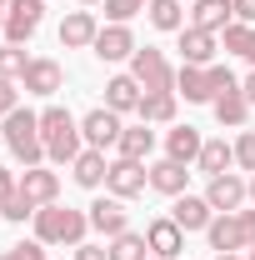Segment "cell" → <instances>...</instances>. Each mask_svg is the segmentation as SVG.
Masks as SVG:
<instances>
[{
  "mask_svg": "<svg viewBox=\"0 0 255 260\" xmlns=\"http://www.w3.org/2000/svg\"><path fill=\"white\" fill-rule=\"evenodd\" d=\"M240 225H245V245H255V210H235Z\"/></svg>",
  "mask_w": 255,
  "mask_h": 260,
  "instance_id": "41",
  "label": "cell"
},
{
  "mask_svg": "<svg viewBox=\"0 0 255 260\" xmlns=\"http://www.w3.org/2000/svg\"><path fill=\"white\" fill-rule=\"evenodd\" d=\"M75 260H110V250H100V245H75Z\"/></svg>",
  "mask_w": 255,
  "mask_h": 260,
  "instance_id": "39",
  "label": "cell"
},
{
  "mask_svg": "<svg viewBox=\"0 0 255 260\" xmlns=\"http://www.w3.org/2000/svg\"><path fill=\"white\" fill-rule=\"evenodd\" d=\"M230 20H235L230 0H195V10H190V25L195 30H210V35H220Z\"/></svg>",
  "mask_w": 255,
  "mask_h": 260,
  "instance_id": "19",
  "label": "cell"
},
{
  "mask_svg": "<svg viewBox=\"0 0 255 260\" xmlns=\"http://www.w3.org/2000/svg\"><path fill=\"white\" fill-rule=\"evenodd\" d=\"M40 140H45V160L50 165H70L80 155V125H75V115L65 110V105H45L40 110Z\"/></svg>",
  "mask_w": 255,
  "mask_h": 260,
  "instance_id": "2",
  "label": "cell"
},
{
  "mask_svg": "<svg viewBox=\"0 0 255 260\" xmlns=\"http://www.w3.org/2000/svg\"><path fill=\"white\" fill-rule=\"evenodd\" d=\"M200 145H205V140H200V130H195V125H175L170 135H165V155L180 160V165H190L195 155H200Z\"/></svg>",
  "mask_w": 255,
  "mask_h": 260,
  "instance_id": "24",
  "label": "cell"
},
{
  "mask_svg": "<svg viewBox=\"0 0 255 260\" xmlns=\"http://www.w3.org/2000/svg\"><path fill=\"white\" fill-rule=\"evenodd\" d=\"M145 15H150L155 30H175V35L185 30V10H180V0H150Z\"/></svg>",
  "mask_w": 255,
  "mask_h": 260,
  "instance_id": "27",
  "label": "cell"
},
{
  "mask_svg": "<svg viewBox=\"0 0 255 260\" xmlns=\"http://www.w3.org/2000/svg\"><path fill=\"white\" fill-rule=\"evenodd\" d=\"M150 185V170H145V160H110V170H105V190L115 195V200H135V195Z\"/></svg>",
  "mask_w": 255,
  "mask_h": 260,
  "instance_id": "6",
  "label": "cell"
},
{
  "mask_svg": "<svg viewBox=\"0 0 255 260\" xmlns=\"http://www.w3.org/2000/svg\"><path fill=\"white\" fill-rule=\"evenodd\" d=\"M80 5H100V0H80Z\"/></svg>",
  "mask_w": 255,
  "mask_h": 260,
  "instance_id": "47",
  "label": "cell"
},
{
  "mask_svg": "<svg viewBox=\"0 0 255 260\" xmlns=\"http://www.w3.org/2000/svg\"><path fill=\"white\" fill-rule=\"evenodd\" d=\"M230 10H235L240 25H255V0H230Z\"/></svg>",
  "mask_w": 255,
  "mask_h": 260,
  "instance_id": "38",
  "label": "cell"
},
{
  "mask_svg": "<svg viewBox=\"0 0 255 260\" xmlns=\"http://www.w3.org/2000/svg\"><path fill=\"white\" fill-rule=\"evenodd\" d=\"M205 200H210V210H215V215H235V210L250 200V180H240L235 170H225V175H210V185H205Z\"/></svg>",
  "mask_w": 255,
  "mask_h": 260,
  "instance_id": "5",
  "label": "cell"
},
{
  "mask_svg": "<svg viewBox=\"0 0 255 260\" xmlns=\"http://www.w3.org/2000/svg\"><path fill=\"white\" fill-rule=\"evenodd\" d=\"M35 210H40V205H35L30 195H5V200H0V215H5V220H10V225H25V220H35Z\"/></svg>",
  "mask_w": 255,
  "mask_h": 260,
  "instance_id": "31",
  "label": "cell"
},
{
  "mask_svg": "<svg viewBox=\"0 0 255 260\" xmlns=\"http://www.w3.org/2000/svg\"><path fill=\"white\" fill-rule=\"evenodd\" d=\"M175 95H185L190 105H215L210 70H205V65H180V70H175Z\"/></svg>",
  "mask_w": 255,
  "mask_h": 260,
  "instance_id": "14",
  "label": "cell"
},
{
  "mask_svg": "<svg viewBox=\"0 0 255 260\" xmlns=\"http://www.w3.org/2000/svg\"><path fill=\"white\" fill-rule=\"evenodd\" d=\"M80 135H85L90 150H110V145H120L125 125H120V115H115L110 105H100V110H90V115L80 120Z\"/></svg>",
  "mask_w": 255,
  "mask_h": 260,
  "instance_id": "8",
  "label": "cell"
},
{
  "mask_svg": "<svg viewBox=\"0 0 255 260\" xmlns=\"http://www.w3.org/2000/svg\"><path fill=\"white\" fill-rule=\"evenodd\" d=\"M60 65L45 60V55H30V65H25V75H20V85H25V95H55L60 90Z\"/></svg>",
  "mask_w": 255,
  "mask_h": 260,
  "instance_id": "13",
  "label": "cell"
},
{
  "mask_svg": "<svg viewBox=\"0 0 255 260\" xmlns=\"http://www.w3.org/2000/svg\"><path fill=\"white\" fill-rule=\"evenodd\" d=\"M95 35H100V25H95L90 10H70L60 20V45L65 50H85V45H95Z\"/></svg>",
  "mask_w": 255,
  "mask_h": 260,
  "instance_id": "16",
  "label": "cell"
},
{
  "mask_svg": "<svg viewBox=\"0 0 255 260\" xmlns=\"http://www.w3.org/2000/svg\"><path fill=\"white\" fill-rule=\"evenodd\" d=\"M0 30H5V10H0Z\"/></svg>",
  "mask_w": 255,
  "mask_h": 260,
  "instance_id": "46",
  "label": "cell"
},
{
  "mask_svg": "<svg viewBox=\"0 0 255 260\" xmlns=\"http://www.w3.org/2000/svg\"><path fill=\"white\" fill-rule=\"evenodd\" d=\"M180 55H185V65H215V35L185 25L180 30Z\"/></svg>",
  "mask_w": 255,
  "mask_h": 260,
  "instance_id": "23",
  "label": "cell"
},
{
  "mask_svg": "<svg viewBox=\"0 0 255 260\" xmlns=\"http://www.w3.org/2000/svg\"><path fill=\"white\" fill-rule=\"evenodd\" d=\"M205 70H210V90H215V95H230V90H240V80H235L225 65H205Z\"/></svg>",
  "mask_w": 255,
  "mask_h": 260,
  "instance_id": "35",
  "label": "cell"
},
{
  "mask_svg": "<svg viewBox=\"0 0 255 260\" xmlns=\"http://www.w3.org/2000/svg\"><path fill=\"white\" fill-rule=\"evenodd\" d=\"M145 10V0H105V15H110V25H125Z\"/></svg>",
  "mask_w": 255,
  "mask_h": 260,
  "instance_id": "33",
  "label": "cell"
},
{
  "mask_svg": "<svg viewBox=\"0 0 255 260\" xmlns=\"http://www.w3.org/2000/svg\"><path fill=\"white\" fill-rule=\"evenodd\" d=\"M85 215H90V230H100L105 240H115V235L130 230V210H125V200H115V195H100Z\"/></svg>",
  "mask_w": 255,
  "mask_h": 260,
  "instance_id": "9",
  "label": "cell"
},
{
  "mask_svg": "<svg viewBox=\"0 0 255 260\" xmlns=\"http://www.w3.org/2000/svg\"><path fill=\"white\" fill-rule=\"evenodd\" d=\"M95 50L100 60H130L140 45H135V35H130V25H100V35H95Z\"/></svg>",
  "mask_w": 255,
  "mask_h": 260,
  "instance_id": "15",
  "label": "cell"
},
{
  "mask_svg": "<svg viewBox=\"0 0 255 260\" xmlns=\"http://www.w3.org/2000/svg\"><path fill=\"white\" fill-rule=\"evenodd\" d=\"M70 170H75V185L100 190V185H105V170H110V160H105V150H80V155L70 160Z\"/></svg>",
  "mask_w": 255,
  "mask_h": 260,
  "instance_id": "21",
  "label": "cell"
},
{
  "mask_svg": "<svg viewBox=\"0 0 255 260\" xmlns=\"http://www.w3.org/2000/svg\"><path fill=\"white\" fill-rule=\"evenodd\" d=\"M20 195H30L35 205H55V200H60V175L45 170V165H30V170L20 175Z\"/></svg>",
  "mask_w": 255,
  "mask_h": 260,
  "instance_id": "17",
  "label": "cell"
},
{
  "mask_svg": "<svg viewBox=\"0 0 255 260\" xmlns=\"http://www.w3.org/2000/svg\"><path fill=\"white\" fill-rule=\"evenodd\" d=\"M220 35H225V50H230V55H245V60L255 65V25H240V20H230Z\"/></svg>",
  "mask_w": 255,
  "mask_h": 260,
  "instance_id": "29",
  "label": "cell"
},
{
  "mask_svg": "<svg viewBox=\"0 0 255 260\" xmlns=\"http://www.w3.org/2000/svg\"><path fill=\"white\" fill-rule=\"evenodd\" d=\"M145 5H150V0H145Z\"/></svg>",
  "mask_w": 255,
  "mask_h": 260,
  "instance_id": "50",
  "label": "cell"
},
{
  "mask_svg": "<svg viewBox=\"0 0 255 260\" xmlns=\"http://www.w3.org/2000/svg\"><path fill=\"white\" fill-rule=\"evenodd\" d=\"M25 65H30V55H25L20 45H0V75H5V80H20Z\"/></svg>",
  "mask_w": 255,
  "mask_h": 260,
  "instance_id": "32",
  "label": "cell"
},
{
  "mask_svg": "<svg viewBox=\"0 0 255 260\" xmlns=\"http://www.w3.org/2000/svg\"><path fill=\"white\" fill-rule=\"evenodd\" d=\"M15 105H20V90H15V80H5V75H0V120H5Z\"/></svg>",
  "mask_w": 255,
  "mask_h": 260,
  "instance_id": "36",
  "label": "cell"
},
{
  "mask_svg": "<svg viewBox=\"0 0 255 260\" xmlns=\"http://www.w3.org/2000/svg\"><path fill=\"white\" fill-rule=\"evenodd\" d=\"M0 260H15V255H10V250H5V255H0Z\"/></svg>",
  "mask_w": 255,
  "mask_h": 260,
  "instance_id": "48",
  "label": "cell"
},
{
  "mask_svg": "<svg viewBox=\"0 0 255 260\" xmlns=\"http://www.w3.org/2000/svg\"><path fill=\"white\" fill-rule=\"evenodd\" d=\"M250 205H255V175H250Z\"/></svg>",
  "mask_w": 255,
  "mask_h": 260,
  "instance_id": "43",
  "label": "cell"
},
{
  "mask_svg": "<svg viewBox=\"0 0 255 260\" xmlns=\"http://www.w3.org/2000/svg\"><path fill=\"white\" fill-rule=\"evenodd\" d=\"M45 20V0H10L5 10V45H25Z\"/></svg>",
  "mask_w": 255,
  "mask_h": 260,
  "instance_id": "7",
  "label": "cell"
},
{
  "mask_svg": "<svg viewBox=\"0 0 255 260\" xmlns=\"http://www.w3.org/2000/svg\"><path fill=\"white\" fill-rule=\"evenodd\" d=\"M145 245H150L155 260H180V250H185V230L175 225L170 215H160V220L145 225Z\"/></svg>",
  "mask_w": 255,
  "mask_h": 260,
  "instance_id": "10",
  "label": "cell"
},
{
  "mask_svg": "<svg viewBox=\"0 0 255 260\" xmlns=\"http://www.w3.org/2000/svg\"><path fill=\"white\" fill-rule=\"evenodd\" d=\"M170 220L190 235V230H205V225H210V220H215V210H210V200H205V195H175Z\"/></svg>",
  "mask_w": 255,
  "mask_h": 260,
  "instance_id": "12",
  "label": "cell"
},
{
  "mask_svg": "<svg viewBox=\"0 0 255 260\" xmlns=\"http://www.w3.org/2000/svg\"><path fill=\"white\" fill-rule=\"evenodd\" d=\"M215 260H240V255H215Z\"/></svg>",
  "mask_w": 255,
  "mask_h": 260,
  "instance_id": "44",
  "label": "cell"
},
{
  "mask_svg": "<svg viewBox=\"0 0 255 260\" xmlns=\"http://www.w3.org/2000/svg\"><path fill=\"white\" fill-rule=\"evenodd\" d=\"M140 80L135 75H115V80H105V105L115 110V115H130V110H140Z\"/></svg>",
  "mask_w": 255,
  "mask_h": 260,
  "instance_id": "18",
  "label": "cell"
},
{
  "mask_svg": "<svg viewBox=\"0 0 255 260\" xmlns=\"http://www.w3.org/2000/svg\"><path fill=\"white\" fill-rule=\"evenodd\" d=\"M15 190H20V180H15V175L0 165V200H5V195H15Z\"/></svg>",
  "mask_w": 255,
  "mask_h": 260,
  "instance_id": "40",
  "label": "cell"
},
{
  "mask_svg": "<svg viewBox=\"0 0 255 260\" xmlns=\"http://www.w3.org/2000/svg\"><path fill=\"white\" fill-rule=\"evenodd\" d=\"M205 240H210L215 255H235V250H245V225H240V215H215V220L205 225Z\"/></svg>",
  "mask_w": 255,
  "mask_h": 260,
  "instance_id": "11",
  "label": "cell"
},
{
  "mask_svg": "<svg viewBox=\"0 0 255 260\" xmlns=\"http://www.w3.org/2000/svg\"><path fill=\"white\" fill-rule=\"evenodd\" d=\"M0 140L10 145V155L25 165V170H30V165H45V140H40V115H35V110H20V105H15V110L5 115Z\"/></svg>",
  "mask_w": 255,
  "mask_h": 260,
  "instance_id": "3",
  "label": "cell"
},
{
  "mask_svg": "<svg viewBox=\"0 0 255 260\" xmlns=\"http://www.w3.org/2000/svg\"><path fill=\"white\" fill-rule=\"evenodd\" d=\"M235 165L255 175V130H240V140H235Z\"/></svg>",
  "mask_w": 255,
  "mask_h": 260,
  "instance_id": "34",
  "label": "cell"
},
{
  "mask_svg": "<svg viewBox=\"0 0 255 260\" xmlns=\"http://www.w3.org/2000/svg\"><path fill=\"white\" fill-rule=\"evenodd\" d=\"M195 165H200L205 175H225V170L235 165V145H225V140H205L200 155H195Z\"/></svg>",
  "mask_w": 255,
  "mask_h": 260,
  "instance_id": "26",
  "label": "cell"
},
{
  "mask_svg": "<svg viewBox=\"0 0 255 260\" xmlns=\"http://www.w3.org/2000/svg\"><path fill=\"white\" fill-rule=\"evenodd\" d=\"M10 255L15 260H45V245L40 240H20V245H10Z\"/></svg>",
  "mask_w": 255,
  "mask_h": 260,
  "instance_id": "37",
  "label": "cell"
},
{
  "mask_svg": "<svg viewBox=\"0 0 255 260\" xmlns=\"http://www.w3.org/2000/svg\"><path fill=\"white\" fill-rule=\"evenodd\" d=\"M130 75L140 80V90H175V70H170V60L160 55L155 45H145V50L130 55Z\"/></svg>",
  "mask_w": 255,
  "mask_h": 260,
  "instance_id": "4",
  "label": "cell"
},
{
  "mask_svg": "<svg viewBox=\"0 0 255 260\" xmlns=\"http://www.w3.org/2000/svg\"><path fill=\"white\" fill-rule=\"evenodd\" d=\"M115 150H120L125 160H150V150H155V130L145 125V120H140V125H130L125 135H120V145H115Z\"/></svg>",
  "mask_w": 255,
  "mask_h": 260,
  "instance_id": "25",
  "label": "cell"
},
{
  "mask_svg": "<svg viewBox=\"0 0 255 260\" xmlns=\"http://www.w3.org/2000/svg\"><path fill=\"white\" fill-rule=\"evenodd\" d=\"M0 10H10V0H0Z\"/></svg>",
  "mask_w": 255,
  "mask_h": 260,
  "instance_id": "45",
  "label": "cell"
},
{
  "mask_svg": "<svg viewBox=\"0 0 255 260\" xmlns=\"http://www.w3.org/2000/svg\"><path fill=\"white\" fill-rule=\"evenodd\" d=\"M175 100H180L175 90H145L135 115H140L145 125H170V120H175Z\"/></svg>",
  "mask_w": 255,
  "mask_h": 260,
  "instance_id": "20",
  "label": "cell"
},
{
  "mask_svg": "<svg viewBox=\"0 0 255 260\" xmlns=\"http://www.w3.org/2000/svg\"><path fill=\"white\" fill-rule=\"evenodd\" d=\"M240 90H245V100H250V105H255V70H250V75H245V80H240Z\"/></svg>",
  "mask_w": 255,
  "mask_h": 260,
  "instance_id": "42",
  "label": "cell"
},
{
  "mask_svg": "<svg viewBox=\"0 0 255 260\" xmlns=\"http://www.w3.org/2000/svg\"><path fill=\"white\" fill-rule=\"evenodd\" d=\"M110 260H150V245H145V235H135V230L115 235V240H110Z\"/></svg>",
  "mask_w": 255,
  "mask_h": 260,
  "instance_id": "30",
  "label": "cell"
},
{
  "mask_svg": "<svg viewBox=\"0 0 255 260\" xmlns=\"http://www.w3.org/2000/svg\"><path fill=\"white\" fill-rule=\"evenodd\" d=\"M185 180H190V170L170 155L150 165V190H160V195H185Z\"/></svg>",
  "mask_w": 255,
  "mask_h": 260,
  "instance_id": "22",
  "label": "cell"
},
{
  "mask_svg": "<svg viewBox=\"0 0 255 260\" xmlns=\"http://www.w3.org/2000/svg\"><path fill=\"white\" fill-rule=\"evenodd\" d=\"M85 230H90V215L85 210H70V205H40L35 210V240L40 245H85Z\"/></svg>",
  "mask_w": 255,
  "mask_h": 260,
  "instance_id": "1",
  "label": "cell"
},
{
  "mask_svg": "<svg viewBox=\"0 0 255 260\" xmlns=\"http://www.w3.org/2000/svg\"><path fill=\"white\" fill-rule=\"evenodd\" d=\"M245 260H255V245H250V255H245Z\"/></svg>",
  "mask_w": 255,
  "mask_h": 260,
  "instance_id": "49",
  "label": "cell"
},
{
  "mask_svg": "<svg viewBox=\"0 0 255 260\" xmlns=\"http://www.w3.org/2000/svg\"><path fill=\"white\" fill-rule=\"evenodd\" d=\"M150 260H155V255H150Z\"/></svg>",
  "mask_w": 255,
  "mask_h": 260,
  "instance_id": "51",
  "label": "cell"
},
{
  "mask_svg": "<svg viewBox=\"0 0 255 260\" xmlns=\"http://www.w3.org/2000/svg\"><path fill=\"white\" fill-rule=\"evenodd\" d=\"M245 115H250V100H245V90H230V95H215V120L220 125H245Z\"/></svg>",
  "mask_w": 255,
  "mask_h": 260,
  "instance_id": "28",
  "label": "cell"
}]
</instances>
